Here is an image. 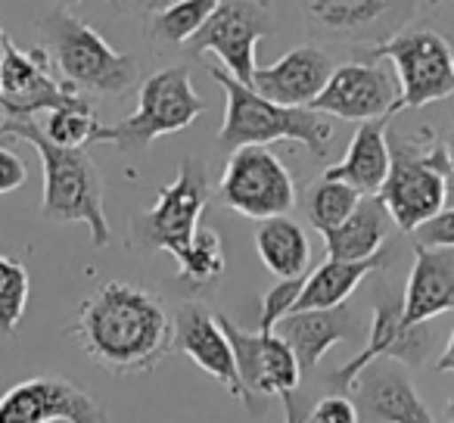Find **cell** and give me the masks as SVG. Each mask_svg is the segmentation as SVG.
Listing matches in <instances>:
<instances>
[{
    "label": "cell",
    "instance_id": "41",
    "mask_svg": "<svg viewBox=\"0 0 454 423\" xmlns=\"http://www.w3.org/2000/svg\"><path fill=\"white\" fill-rule=\"evenodd\" d=\"M445 417H448V423H454V398L448 402V408H445Z\"/></svg>",
    "mask_w": 454,
    "mask_h": 423
},
{
    "label": "cell",
    "instance_id": "37",
    "mask_svg": "<svg viewBox=\"0 0 454 423\" xmlns=\"http://www.w3.org/2000/svg\"><path fill=\"white\" fill-rule=\"evenodd\" d=\"M435 367H439V371H454V330H451V340H448V346L442 349Z\"/></svg>",
    "mask_w": 454,
    "mask_h": 423
},
{
    "label": "cell",
    "instance_id": "33",
    "mask_svg": "<svg viewBox=\"0 0 454 423\" xmlns=\"http://www.w3.org/2000/svg\"><path fill=\"white\" fill-rule=\"evenodd\" d=\"M414 243L423 247H454V208H442L439 215L414 231Z\"/></svg>",
    "mask_w": 454,
    "mask_h": 423
},
{
    "label": "cell",
    "instance_id": "36",
    "mask_svg": "<svg viewBox=\"0 0 454 423\" xmlns=\"http://www.w3.org/2000/svg\"><path fill=\"white\" fill-rule=\"evenodd\" d=\"M280 404H284L286 423H305V411H302V404L296 402V392H286V396H280Z\"/></svg>",
    "mask_w": 454,
    "mask_h": 423
},
{
    "label": "cell",
    "instance_id": "16",
    "mask_svg": "<svg viewBox=\"0 0 454 423\" xmlns=\"http://www.w3.org/2000/svg\"><path fill=\"white\" fill-rule=\"evenodd\" d=\"M429 324V321H427ZM427 324H414V327H404L402 324V302L395 299H383V302L373 309V324L367 330V342L355 358H348L342 367H336L330 373V386H336L340 392H348L355 386V380L361 377L367 364L380 358H392L398 364L420 367L427 361L429 349L435 342V330Z\"/></svg>",
    "mask_w": 454,
    "mask_h": 423
},
{
    "label": "cell",
    "instance_id": "11",
    "mask_svg": "<svg viewBox=\"0 0 454 423\" xmlns=\"http://www.w3.org/2000/svg\"><path fill=\"white\" fill-rule=\"evenodd\" d=\"M274 32V16L268 0H221L206 26L187 41L190 57L212 51L227 72L243 84L255 78V47Z\"/></svg>",
    "mask_w": 454,
    "mask_h": 423
},
{
    "label": "cell",
    "instance_id": "34",
    "mask_svg": "<svg viewBox=\"0 0 454 423\" xmlns=\"http://www.w3.org/2000/svg\"><path fill=\"white\" fill-rule=\"evenodd\" d=\"M26 175H28V168L20 159V153L0 146V196L20 190L22 184H26Z\"/></svg>",
    "mask_w": 454,
    "mask_h": 423
},
{
    "label": "cell",
    "instance_id": "4",
    "mask_svg": "<svg viewBox=\"0 0 454 423\" xmlns=\"http://www.w3.org/2000/svg\"><path fill=\"white\" fill-rule=\"evenodd\" d=\"M386 140H389V175L377 193L389 208L395 228L414 234L420 224L439 215L448 202V190L454 184L448 146L429 128L417 134L386 131Z\"/></svg>",
    "mask_w": 454,
    "mask_h": 423
},
{
    "label": "cell",
    "instance_id": "6",
    "mask_svg": "<svg viewBox=\"0 0 454 423\" xmlns=\"http://www.w3.org/2000/svg\"><path fill=\"white\" fill-rule=\"evenodd\" d=\"M206 113V100L193 90L187 66L159 69L140 84L137 109L115 125H100L94 144H113L125 153H144L153 140L177 134Z\"/></svg>",
    "mask_w": 454,
    "mask_h": 423
},
{
    "label": "cell",
    "instance_id": "27",
    "mask_svg": "<svg viewBox=\"0 0 454 423\" xmlns=\"http://www.w3.org/2000/svg\"><path fill=\"white\" fill-rule=\"evenodd\" d=\"M361 193L346 181H336V177H317L309 190H305V218L309 224L324 234V231H333L352 215V208L358 206Z\"/></svg>",
    "mask_w": 454,
    "mask_h": 423
},
{
    "label": "cell",
    "instance_id": "30",
    "mask_svg": "<svg viewBox=\"0 0 454 423\" xmlns=\"http://www.w3.org/2000/svg\"><path fill=\"white\" fill-rule=\"evenodd\" d=\"M32 278L26 265L10 255H0V336H13L28 309Z\"/></svg>",
    "mask_w": 454,
    "mask_h": 423
},
{
    "label": "cell",
    "instance_id": "42",
    "mask_svg": "<svg viewBox=\"0 0 454 423\" xmlns=\"http://www.w3.org/2000/svg\"><path fill=\"white\" fill-rule=\"evenodd\" d=\"M423 4H429V7H433V4H439V0H423ZM451 4H454V0H451Z\"/></svg>",
    "mask_w": 454,
    "mask_h": 423
},
{
    "label": "cell",
    "instance_id": "10",
    "mask_svg": "<svg viewBox=\"0 0 454 423\" xmlns=\"http://www.w3.org/2000/svg\"><path fill=\"white\" fill-rule=\"evenodd\" d=\"M423 0H302L305 28L330 44H377L414 20Z\"/></svg>",
    "mask_w": 454,
    "mask_h": 423
},
{
    "label": "cell",
    "instance_id": "19",
    "mask_svg": "<svg viewBox=\"0 0 454 423\" xmlns=\"http://www.w3.org/2000/svg\"><path fill=\"white\" fill-rule=\"evenodd\" d=\"M454 311V247L414 243V265L402 296V324H427Z\"/></svg>",
    "mask_w": 454,
    "mask_h": 423
},
{
    "label": "cell",
    "instance_id": "40",
    "mask_svg": "<svg viewBox=\"0 0 454 423\" xmlns=\"http://www.w3.org/2000/svg\"><path fill=\"white\" fill-rule=\"evenodd\" d=\"M4 35H7V32L0 28V63H4ZM0 106H4V94H0Z\"/></svg>",
    "mask_w": 454,
    "mask_h": 423
},
{
    "label": "cell",
    "instance_id": "28",
    "mask_svg": "<svg viewBox=\"0 0 454 423\" xmlns=\"http://www.w3.org/2000/svg\"><path fill=\"white\" fill-rule=\"evenodd\" d=\"M41 128L59 146H88L94 144V131L100 128V121H97L88 97H82L75 90L69 100L51 109V115H47V121Z\"/></svg>",
    "mask_w": 454,
    "mask_h": 423
},
{
    "label": "cell",
    "instance_id": "39",
    "mask_svg": "<svg viewBox=\"0 0 454 423\" xmlns=\"http://www.w3.org/2000/svg\"><path fill=\"white\" fill-rule=\"evenodd\" d=\"M448 159H451V168H454V131H451V137H448ZM451 187H454V184H451Z\"/></svg>",
    "mask_w": 454,
    "mask_h": 423
},
{
    "label": "cell",
    "instance_id": "14",
    "mask_svg": "<svg viewBox=\"0 0 454 423\" xmlns=\"http://www.w3.org/2000/svg\"><path fill=\"white\" fill-rule=\"evenodd\" d=\"M224 330L227 342L234 349L237 371L243 377L253 396H286L296 392L299 380H302V367H299L296 352L290 342L278 333V330H243L237 327L227 315H215Z\"/></svg>",
    "mask_w": 454,
    "mask_h": 423
},
{
    "label": "cell",
    "instance_id": "5",
    "mask_svg": "<svg viewBox=\"0 0 454 423\" xmlns=\"http://www.w3.org/2000/svg\"><path fill=\"white\" fill-rule=\"evenodd\" d=\"M41 35H44V51L51 53V63L78 90L125 94L137 82V59L113 51L103 35L78 20L72 10L53 7L51 13H44Z\"/></svg>",
    "mask_w": 454,
    "mask_h": 423
},
{
    "label": "cell",
    "instance_id": "23",
    "mask_svg": "<svg viewBox=\"0 0 454 423\" xmlns=\"http://www.w3.org/2000/svg\"><path fill=\"white\" fill-rule=\"evenodd\" d=\"M392 215L380 193H361L358 206L352 208V215L333 231H324V247H327V259H367V255L380 253L392 231Z\"/></svg>",
    "mask_w": 454,
    "mask_h": 423
},
{
    "label": "cell",
    "instance_id": "9",
    "mask_svg": "<svg viewBox=\"0 0 454 423\" xmlns=\"http://www.w3.org/2000/svg\"><path fill=\"white\" fill-rule=\"evenodd\" d=\"M218 196L237 215L265 222V218L293 212L296 184H293L290 168L268 146L247 144L231 150Z\"/></svg>",
    "mask_w": 454,
    "mask_h": 423
},
{
    "label": "cell",
    "instance_id": "25",
    "mask_svg": "<svg viewBox=\"0 0 454 423\" xmlns=\"http://www.w3.org/2000/svg\"><path fill=\"white\" fill-rule=\"evenodd\" d=\"M255 253L278 280L302 278L311 265V247L302 224L290 215H274L255 228Z\"/></svg>",
    "mask_w": 454,
    "mask_h": 423
},
{
    "label": "cell",
    "instance_id": "13",
    "mask_svg": "<svg viewBox=\"0 0 454 423\" xmlns=\"http://www.w3.org/2000/svg\"><path fill=\"white\" fill-rule=\"evenodd\" d=\"M0 423H106V408L63 377H32L0 396Z\"/></svg>",
    "mask_w": 454,
    "mask_h": 423
},
{
    "label": "cell",
    "instance_id": "7",
    "mask_svg": "<svg viewBox=\"0 0 454 423\" xmlns=\"http://www.w3.org/2000/svg\"><path fill=\"white\" fill-rule=\"evenodd\" d=\"M361 59H389L398 72V113L439 103L454 94V47L433 26H404L377 44L358 47Z\"/></svg>",
    "mask_w": 454,
    "mask_h": 423
},
{
    "label": "cell",
    "instance_id": "8",
    "mask_svg": "<svg viewBox=\"0 0 454 423\" xmlns=\"http://www.w3.org/2000/svg\"><path fill=\"white\" fill-rule=\"evenodd\" d=\"M208 200H212V184H208L206 162L187 156L175 181L159 190L156 206L134 218L137 247L153 249V253H168L175 262H181L193 247Z\"/></svg>",
    "mask_w": 454,
    "mask_h": 423
},
{
    "label": "cell",
    "instance_id": "26",
    "mask_svg": "<svg viewBox=\"0 0 454 423\" xmlns=\"http://www.w3.org/2000/svg\"><path fill=\"white\" fill-rule=\"evenodd\" d=\"M221 0H175L144 22L150 41L165 47H187V41L206 26Z\"/></svg>",
    "mask_w": 454,
    "mask_h": 423
},
{
    "label": "cell",
    "instance_id": "20",
    "mask_svg": "<svg viewBox=\"0 0 454 423\" xmlns=\"http://www.w3.org/2000/svg\"><path fill=\"white\" fill-rule=\"evenodd\" d=\"M333 69V59L321 47H293L278 63L265 66V69L255 66V78L249 88H255L268 100L284 103V106H311V100L330 82Z\"/></svg>",
    "mask_w": 454,
    "mask_h": 423
},
{
    "label": "cell",
    "instance_id": "1",
    "mask_svg": "<svg viewBox=\"0 0 454 423\" xmlns=\"http://www.w3.org/2000/svg\"><path fill=\"white\" fill-rule=\"evenodd\" d=\"M66 333L115 377L153 371L175 349V321L162 299L125 280H109L90 293Z\"/></svg>",
    "mask_w": 454,
    "mask_h": 423
},
{
    "label": "cell",
    "instance_id": "21",
    "mask_svg": "<svg viewBox=\"0 0 454 423\" xmlns=\"http://www.w3.org/2000/svg\"><path fill=\"white\" fill-rule=\"evenodd\" d=\"M274 330L290 342L302 373L315 371V364L336 346V342H352L364 333L358 317H355V311L348 309L346 302L333 305V309L290 311Z\"/></svg>",
    "mask_w": 454,
    "mask_h": 423
},
{
    "label": "cell",
    "instance_id": "17",
    "mask_svg": "<svg viewBox=\"0 0 454 423\" xmlns=\"http://www.w3.org/2000/svg\"><path fill=\"white\" fill-rule=\"evenodd\" d=\"M175 346L200 367L202 373L224 386L243 408H253V392L243 386V377L237 371L234 349L227 342L218 317L200 302H184L175 311Z\"/></svg>",
    "mask_w": 454,
    "mask_h": 423
},
{
    "label": "cell",
    "instance_id": "32",
    "mask_svg": "<svg viewBox=\"0 0 454 423\" xmlns=\"http://www.w3.org/2000/svg\"><path fill=\"white\" fill-rule=\"evenodd\" d=\"M305 423H361L358 402H352L346 392H330L305 414Z\"/></svg>",
    "mask_w": 454,
    "mask_h": 423
},
{
    "label": "cell",
    "instance_id": "15",
    "mask_svg": "<svg viewBox=\"0 0 454 423\" xmlns=\"http://www.w3.org/2000/svg\"><path fill=\"white\" fill-rule=\"evenodd\" d=\"M51 53L44 47L22 51L4 35V63H0V94L7 119H35L41 109H53L75 94V84L66 78H53Z\"/></svg>",
    "mask_w": 454,
    "mask_h": 423
},
{
    "label": "cell",
    "instance_id": "38",
    "mask_svg": "<svg viewBox=\"0 0 454 423\" xmlns=\"http://www.w3.org/2000/svg\"><path fill=\"white\" fill-rule=\"evenodd\" d=\"M53 4H57V7H66V10H72V7H78V4H82V0H53Z\"/></svg>",
    "mask_w": 454,
    "mask_h": 423
},
{
    "label": "cell",
    "instance_id": "31",
    "mask_svg": "<svg viewBox=\"0 0 454 423\" xmlns=\"http://www.w3.org/2000/svg\"><path fill=\"white\" fill-rule=\"evenodd\" d=\"M302 284H305V274L302 278H286V280H278L271 290L262 296V317H259V330H274L286 315L293 311L296 305L299 293H302Z\"/></svg>",
    "mask_w": 454,
    "mask_h": 423
},
{
    "label": "cell",
    "instance_id": "12",
    "mask_svg": "<svg viewBox=\"0 0 454 423\" xmlns=\"http://www.w3.org/2000/svg\"><path fill=\"white\" fill-rule=\"evenodd\" d=\"M398 78L386 69L383 59H352L336 66L324 90L311 100V109L336 119L367 121L398 115Z\"/></svg>",
    "mask_w": 454,
    "mask_h": 423
},
{
    "label": "cell",
    "instance_id": "18",
    "mask_svg": "<svg viewBox=\"0 0 454 423\" xmlns=\"http://www.w3.org/2000/svg\"><path fill=\"white\" fill-rule=\"evenodd\" d=\"M352 389L358 392V411L367 423H435L411 377L392 358L389 364H367Z\"/></svg>",
    "mask_w": 454,
    "mask_h": 423
},
{
    "label": "cell",
    "instance_id": "3",
    "mask_svg": "<svg viewBox=\"0 0 454 423\" xmlns=\"http://www.w3.org/2000/svg\"><path fill=\"white\" fill-rule=\"evenodd\" d=\"M208 75L224 90V121L218 131L221 150H237L247 144H278L293 140L302 144L315 159H324L333 144V125L324 113L311 106H284L268 97H262L255 88L237 82L227 69H208Z\"/></svg>",
    "mask_w": 454,
    "mask_h": 423
},
{
    "label": "cell",
    "instance_id": "29",
    "mask_svg": "<svg viewBox=\"0 0 454 423\" xmlns=\"http://www.w3.org/2000/svg\"><path fill=\"white\" fill-rule=\"evenodd\" d=\"M224 271V247H221V237L208 228H200L193 237V247L190 253L177 262V280H181L187 290H206Z\"/></svg>",
    "mask_w": 454,
    "mask_h": 423
},
{
    "label": "cell",
    "instance_id": "24",
    "mask_svg": "<svg viewBox=\"0 0 454 423\" xmlns=\"http://www.w3.org/2000/svg\"><path fill=\"white\" fill-rule=\"evenodd\" d=\"M392 253L389 249H380V253L367 255V259H327L315 274H309L302 284V293H299L293 311H305V309H333V305H342L358 284L367 278V274H377L383 268H389Z\"/></svg>",
    "mask_w": 454,
    "mask_h": 423
},
{
    "label": "cell",
    "instance_id": "35",
    "mask_svg": "<svg viewBox=\"0 0 454 423\" xmlns=\"http://www.w3.org/2000/svg\"><path fill=\"white\" fill-rule=\"evenodd\" d=\"M115 10H121V13H131L134 20H150L153 13H159L162 7H168V4H175V0H109Z\"/></svg>",
    "mask_w": 454,
    "mask_h": 423
},
{
    "label": "cell",
    "instance_id": "2",
    "mask_svg": "<svg viewBox=\"0 0 454 423\" xmlns=\"http://www.w3.org/2000/svg\"><path fill=\"white\" fill-rule=\"evenodd\" d=\"M20 137L35 146L44 168V218L59 224H84L94 249H106L113 240L106 212H103V175L84 146H59L44 134L35 119H4L0 140Z\"/></svg>",
    "mask_w": 454,
    "mask_h": 423
},
{
    "label": "cell",
    "instance_id": "22",
    "mask_svg": "<svg viewBox=\"0 0 454 423\" xmlns=\"http://www.w3.org/2000/svg\"><path fill=\"white\" fill-rule=\"evenodd\" d=\"M389 119L358 121V131L352 134L346 156L324 171V177L352 184L358 193H377L389 175Z\"/></svg>",
    "mask_w": 454,
    "mask_h": 423
}]
</instances>
